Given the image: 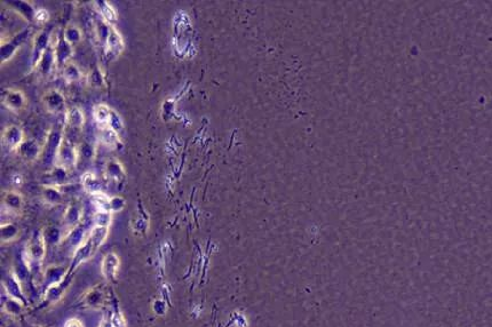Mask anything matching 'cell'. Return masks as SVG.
Instances as JSON below:
<instances>
[{"label":"cell","instance_id":"cell-1","mask_svg":"<svg viewBox=\"0 0 492 327\" xmlns=\"http://www.w3.org/2000/svg\"><path fill=\"white\" fill-rule=\"evenodd\" d=\"M78 164H79L78 145L76 144V142H73L71 140L66 139L65 136H63L61 143H60L58 155H56L55 165L61 166V167L68 169V171H72L76 166H78Z\"/></svg>","mask_w":492,"mask_h":327},{"label":"cell","instance_id":"cell-2","mask_svg":"<svg viewBox=\"0 0 492 327\" xmlns=\"http://www.w3.org/2000/svg\"><path fill=\"white\" fill-rule=\"evenodd\" d=\"M52 48L54 51L56 65L59 69H62L65 63L71 61L72 46L65 40L63 31L54 36L52 33Z\"/></svg>","mask_w":492,"mask_h":327},{"label":"cell","instance_id":"cell-3","mask_svg":"<svg viewBox=\"0 0 492 327\" xmlns=\"http://www.w3.org/2000/svg\"><path fill=\"white\" fill-rule=\"evenodd\" d=\"M29 35L28 30L20 31L14 36L7 37V39H1V64L11 60L18 49L21 47L26 37Z\"/></svg>","mask_w":492,"mask_h":327},{"label":"cell","instance_id":"cell-4","mask_svg":"<svg viewBox=\"0 0 492 327\" xmlns=\"http://www.w3.org/2000/svg\"><path fill=\"white\" fill-rule=\"evenodd\" d=\"M84 124H85V116H84L82 109L77 108V106L68 109L65 112V125L63 127V135H75L76 133L82 131Z\"/></svg>","mask_w":492,"mask_h":327},{"label":"cell","instance_id":"cell-5","mask_svg":"<svg viewBox=\"0 0 492 327\" xmlns=\"http://www.w3.org/2000/svg\"><path fill=\"white\" fill-rule=\"evenodd\" d=\"M51 46H52V33L46 31V30H42V31L36 33V36L33 37V46L31 55L32 66H35L37 63H38L40 58L51 48Z\"/></svg>","mask_w":492,"mask_h":327},{"label":"cell","instance_id":"cell-6","mask_svg":"<svg viewBox=\"0 0 492 327\" xmlns=\"http://www.w3.org/2000/svg\"><path fill=\"white\" fill-rule=\"evenodd\" d=\"M62 138H63V128L61 131L53 129V131L48 134L47 139H46L45 144L43 146L42 156L47 165H51L53 163L55 164L56 155H58V150Z\"/></svg>","mask_w":492,"mask_h":327},{"label":"cell","instance_id":"cell-7","mask_svg":"<svg viewBox=\"0 0 492 327\" xmlns=\"http://www.w3.org/2000/svg\"><path fill=\"white\" fill-rule=\"evenodd\" d=\"M1 101L6 108L11 111L19 112L26 106V96L20 89L7 88L1 93Z\"/></svg>","mask_w":492,"mask_h":327},{"label":"cell","instance_id":"cell-8","mask_svg":"<svg viewBox=\"0 0 492 327\" xmlns=\"http://www.w3.org/2000/svg\"><path fill=\"white\" fill-rule=\"evenodd\" d=\"M43 104L48 112L53 115L66 112L65 110V99L64 95L58 89H49L43 95Z\"/></svg>","mask_w":492,"mask_h":327},{"label":"cell","instance_id":"cell-9","mask_svg":"<svg viewBox=\"0 0 492 327\" xmlns=\"http://www.w3.org/2000/svg\"><path fill=\"white\" fill-rule=\"evenodd\" d=\"M2 144L9 150L16 151L23 142L25 141V133L18 125H9L2 132Z\"/></svg>","mask_w":492,"mask_h":327},{"label":"cell","instance_id":"cell-10","mask_svg":"<svg viewBox=\"0 0 492 327\" xmlns=\"http://www.w3.org/2000/svg\"><path fill=\"white\" fill-rule=\"evenodd\" d=\"M45 236L43 233H37L29 240L25 247V255L32 261H38L45 256Z\"/></svg>","mask_w":492,"mask_h":327},{"label":"cell","instance_id":"cell-11","mask_svg":"<svg viewBox=\"0 0 492 327\" xmlns=\"http://www.w3.org/2000/svg\"><path fill=\"white\" fill-rule=\"evenodd\" d=\"M105 53L109 59H115L119 56L124 51V39L120 32L115 26H112L111 33H110L108 41L105 47Z\"/></svg>","mask_w":492,"mask_h":327},{"label":"cell","instance_id":"cell-12","mask_svg":"<svg viewBox=\"0 0 492 327\" xmlns=\"http://www.w3.org/2000/svg\"><path fill=\"white\" fill-rule=\"evenodd\" d=\"M23 207V197L15 190H8L2 193V211L8 214H16Z\"/></svg>","mask_w":492,"mask_h":327},{"label":"cell","instance_id":"cell-13","mask_svg":"<svg viewBox=\"0 0 492 327\" xmlns=\"http://www.w3.org/2000/svg\"><path fill=\"white\" fill-rule=\"evenodd\" d=\"M16 153L26 162H33L43 155V146L33 139H26L16 150Z\"/></svg>","mask_w":492,"mask_h":327},{"label":"cell","instance_id":"cell-14","mask_svg":"<svg viewBox=\"0 0 492 327\" xmlns=\"http://www.w3.org/2000/svg\"><path fill=\"white\" fill-rule=\"evenodd\" d=\"M105 175L107 180L111 182H123L126 178V172L122 163L116 158H110L107 160L105 165Z\"/></svg>","mask_w":492,"mask_h":327},{"label":"cell","instance_id":"cell-15","mask_svg":"<svg viewBox=\"0 0 492 327\" xmlns=\"http://www.w3.org/2000/svg\"><path fill=\"white\" fill-rule=\"evenodd\" d=\"M70 171L61 167V166L54 165L51 171L47 173V184L58 186V188H63V186L68 185L70 183Z\"/></svg>","mask_w":492,"mask_h":327},{"label":"cell","instance_id":"cell-16","mask_svg":"<svg viewBox=\"0 0 492 327\" xmlns=\"http://www.w3.org/2000/svg\"><path fill=\"white\" fill-rule=\"evenodd\" d=\"M55 68H58V65H56L54 51H53V48L51 46V48H49L48 51L46 52L45 54L42 56V58H40L38 63L33 66V69H35L40 76L46 77V76L51 75V73L53 72V70H54Z\"/></svg>","mask_w":492,"mask_h":327},{"label":"cell","instance_id":"cell-17","mask_svg":"<svg viewBox=\"0 0 492 327\" xmlns=\"http://www.w3.org/2000/svg\"><path fill=\"white\" fill-rule=\"evenodd\" d=\"M112 24H110L109 22H107L105 19H102L101 16H98L94 21V35L95 38L98 40V42L102 47H105L107 41H108V38L111 33L112 30Z\"/></svg>","mask_w":492,"mask_h":327},{"label":"cell","instance_id":"cell-18","mask_svg":"<svg viewBox=\"0 0 492 327\" xmlns=\"http://www.w3.org/2000/svg\"><path fill=\"white\" fill-rule=\"evenodd\" d=\"M80 182H82L83 188L86 190L87 192H89L91 195H95V193L102 192L103 188V183L102 180L99 178L95 173L93 172H86L82 175V179H80Z\"/></svg>","mask_w":492,"mask_h":327},{"label":"cell","instance_id":"cell-19","mask_svg":"<svg viewBox=\"0 0 492 327\" xmlns=\"http://www.w3.org/2000/svg\"><path fill=\"white\" fill-rule=\"evenodd\" d=\"M98 139L101 145H105L109 149L117 148V144L119 143V134L110 128L109 126L99 127Z\"/></svg>","mask_w":492,"mask_h":327},{"label":"cell","instance_id":"cell-20","mask_svg":"<svg viewBox=\"0 0 492 327\" xmlns=\"http://www.w3.org/2000/svg\"><path fill=\"white\" fill-rule=\"evenodd\" d=\"M119 266V259L116 254H107L102 261V272L107 278H112L116 276Z\"/></svg>","mask_w":492,"mask_h":327},{"label":"cell","instance_id":"cell-21","mask_svg":"<svg viewBox=\"0 0 492 327\" xmlns=\"http://www.w3.org/2000/svg\"><path fill=\"white\" fill-rule=\"evenodd\" d=\"M87 82L91 86L92 88L95 89H102L107 87V82L105 78V73H103L102 69L100 66H95L93 68L91 71L88 72V76H87Z\"/></svg>","mask_w":492,"mask_h":327},{"label":"cell","instance_id":"cell-22","mask_svg":"<svg viewBox=\"0 0 492 327\" xmlns=\"http://www.w3.org/2000/svg\"><path fill=\"white\" fill-rule=\"evenodd\" d=\"M94 5L96 6V9H98L99 15L102 19H105L107 22H109L110 24L113 25V23L117 21L118 18H117L116 9L112 7L111 4L107 1H95Z\"/></svg>","mask_w":492,"mask_h":327},{"label":"cell","instance_id":"cell-23","mask_svg":"<svg viewBox=\"0 0 492 327\" xmlns=\"http://www.w3.org/2000/svg\"><path fill=\"white\" fill-rule=\"evenodd\" d=\"M107 236H108V228H105V226L95 225L94 228L91 230L88 243L91 244L94 251H96V249L102 245L103 242H105L107 238Z\"/></svg>","mask_w":492,"mask_h":327},{"label":"cell","instance_id":"cell-24","mask_svg":"<svg viewBox=\"0 0 492 327\" xmlns=\"http://www.w3.org/2000/svg\"><path fill=\"white\" fill-rule=\"evenodd\" d=\"M61 71L63 79L68 82H79L80 78H82V71H80L78 65H77L76 63H73L72 61L65 63V64L63 65V68L61 69Z\"/></svg>","mask_w":492,"mask_h":327},{"label":"cell","instance_id":"cell-25","mask_svg":"<svg viewBox=\"0 0 492 327\" xmlns=\"http://www.w3.org/2000/svg\"><path fill=\"white\" fill-rule=\"evenodd\" d=\"M43 200H45L46 203H49V204H52V205H55V204H59V203L62 202L63 192H62L61 188L45 184L43 188Z\"/></svg>","mask_w":492,"mask_h":327},{"label":"cell","instance_id":"cell-26","mask_svg":"<svg viewBox=\"0 0 492 327\" xmlns=\"http://www.w3.org/2000/svg\"><path fill=\"white\" fill-rule=\"evenodd\" d=\"M110 113H111V108H109L106 104H98L93 109V117L98 123L99 127L103 126H108V122L110 118Z\"/></svg>","mask_w":492,"mask_h":327},{"label":"cell","instance_id":"cell-27","mask_svg":"<svg viewBox=\"0 0 492 327\" xmlns=\"http://www.w3.org/2000/svg\"><path fill=\"white\" fill-rule=\"evenodd\" d=\"M8 5L13 6L15 11H18L20 14H21L24 19L28 20V21H31V20L35 21V14H36L37 9L33 8L30 2H28V1H9Z\"/></svg>","mask_w":492,"mask_h":327},{"label":"cell","instance_id":"cell-28","mask_svg":"<svg viewBox=\"0 0 492 327\" xmlns=\"http://www.w3.org/2000/svg\"><path fill=\"white\" fill-rule=\"evenodd\" d=\"M63 36H64V38L66 41L69 42L70 45L72 46H77L79 44L80 41H82V38H83V35H82V30H80L79 28H77L76 25H68L66 28L63 30Z\"/></svg>","mask_w":492,"mask_h":327},{"label":"cell","instance_id":"cell-29","mask_svg":"<svg viewBox=\"0 0 492 327\" xmlns=\"http://www.w3.org/2000/svg\"><path fill=\"white\" fill-rule=\"evenodd\" d=\"M78 150H79V164L80 162H92V159L95 157V148L93 146L92 143L83 141L82 143L78 144Z\"/></svg>","mask_w":492,"mask_h":327},{"label":"cell","instance_id":"cell-30","mask_svg":"<svg viewBox=\"0 0 492 327\" xmlns=\"http://www.w3.org/2000/svg\"><path fill=\"white\" fill-rule=\"evenodd\" d=\"M19 229L18 226L13 225L11 222L2 223L1 225V240L2 242H12L15 238H18Z\"/></svg>","mask_w":492,"mask_h":327},{"label":"cell","instance_id":"cell-31","mask_svg":"<svg viewBox=\"0 0 492 327\" xmlns=\"http://www.w3.org/2000/svg\"><path fill=\"white\" fill-rule=\"evenodd\" d=\"M93 202H94L96 208L98 211L102 212H110L111 213V209H110V198L106 195L105 192H99L93 195Z\"/></svg>","mask_w":492,"mask_h":327},{"label":"cell","instance_id":"cell-32","mask_svg":"<svg viewBox=\"0 0 492 327\" xmlns=\"http://www.w3.org/2000/svg\"><path fill=\"white\" fill-rule=\"evenodd\" d=\"M108 126L111 129H113L116 133H119L124 129V122L123 119L120 118V116L118 115V112H116L115 110L111 109V113H110V118L108 122Z\"/></svg>","mask_w":492,"mask_h":327},{"label":"cell","instance_id":"cell-33","mask_svg":"<svg viewBox=\"0 0 492 327\" xmlns=\"http://www.w3.org/2000/svg\"><path fill=\"white\" fill-rule=\"evenodd\" d=\"M94 221H95V225L109 228L110 223H111V213L98 211L94 215Z\"/></svg>","mask_w":492,"mask_h":327},{"label":"cell","instance_id":"cell-34","mask_svg":"<svg viewBox=\"0 0 492 327\" xmlns=\"http://www.w3.org/2000/svg\"><path fill=\"white\" fill-rule=\"evenodd\" d=\"M80 212L82 211H80L79 207H77L76 205H71L68 208V211H66L65 220L70 223V225H73V223L77 222L79 220Z\"/></svg>","mask_w":492,"mask_h":327},{"label":"cell","instance_id":"cell-35","mask_svg":"<svg viewBox=\"0 0 492 327\" xmlns=\"http://www.w3.org/2000/svg\"><path fill=\"white\" fill-rule=\"evenodd\" d=\"M124 206H125V200L122 197L115 196L112 198H110V209H111V212L122 211Z\"/></svg>","mask_w":492,"mask_h":327},{"label":"cell","instance_id":"cell-36","mask_svg":"<svg viewBox=\"0 0 492 327\" xmlns=\"http://www.w3.org/2000/svg\"><path fill=\"white\" fill-rule=\"evenodd\" d=\"M48 20H49V14L46 9H43V8L37 9L36 14H35V22L39 23V24H45Z\"/></svg>","mask_w":492,"mask_h":327},{"label":"cell","instance_id":"cell-37","mask_svg":"<svg viewBox=\"0 0 492 327\" xmlns=\"http://www.w3.org/2000/svg\"><path fill=\"white\" fill-rule=\"evenodd\" d=\"M65 327H83V324L77 319H71L66 323Z\"/></svg>","mask_w":492,"mask_h":327}]
</instances>
